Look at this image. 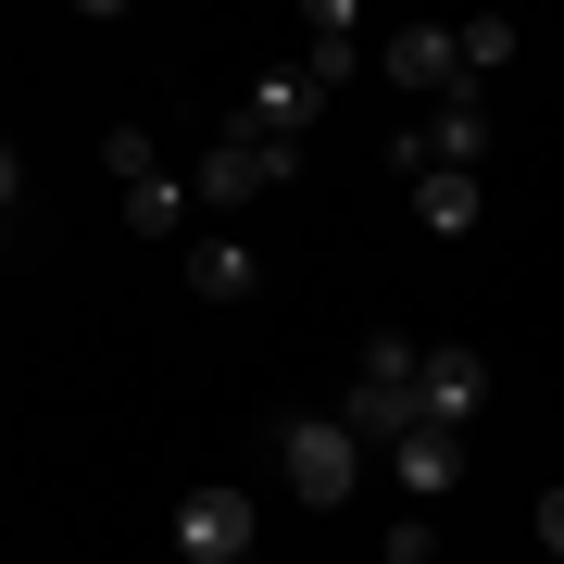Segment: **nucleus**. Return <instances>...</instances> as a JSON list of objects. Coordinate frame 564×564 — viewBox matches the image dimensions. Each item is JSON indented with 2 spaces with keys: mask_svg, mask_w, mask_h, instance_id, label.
<instances>
[{
  "mask_svg": "<svg viewBox=\"0 0 564 564\" xmlns=\"http://www.w3.org/2000/svg\"><path fill=\"white\" fill-rule=\"evenodd\" d=\"M101 163H113L126 226H139V239H176V226H188V202H202V188L163 163V139H151V126H113V139H101Z\"/></svg>",
  "mask_w": 564,
  "mask_h": 564,
  "instance_id": "obj_3",
  "label": "nucleus"
},
{
  "mask_svg": "<svg viewBox=\"0 0 564 564\" xmlns=\"http://www.w3.org/2000/svg\"><path fill=\"white\" fill-rule=\"evenodd\" d=\"M163 564H176V552H163Z\"/></svg>",
  "mask_w": 564,
  "mask_h": 564,
  "instance_id": "obj_17",
  "label": "nucleus"
},
{
  "mask_svg": "<svg viewBox=\"0 0 564 564\" xmlns=\"http://www.w3.org/2000/svg\"><path fill=\"white\" fill-rule=\"evenodd\" d=\"M302 63H314L326 88L364 63V13H351V0H314V13H302Z\"/></svg>",
  "mask_w": 564,
  "mask_h": 564,
  "instance_id": "obj_10",
  "label": "nucleus"
},
{
  "mask_svg": "<svg viewBox=\"0 0 564 564\" xmlns=\"http://www.w3.org/2000/svg\"><path fill=\"white\" fill-rule=\"evenodd\" d=\"M314 113H326V76H314V63H263L251 101H239V126H251V139H276V151H302Z\"/></svg>",
  "mask_w": 564,
  "mask_h": 564,
  "instance_id": "obj_7",
  "label": "nucleus"
},
{
  "mask_svg": "<svg viewBox=\"0 0 564 564\" xmlns=\"http://www.w3.org/2000/svg\"><path fill=\"white\" fill-rule=\"evenodd\" d=\"M289 163H302V151H276V139H251V126H226V139H202L188 188H202L214 214H239V202H263V188H289Z\"/></svg>",
  "mask_w": 564,
  "mask_h": 564,
  "instance_id": "obj_6",
  "label": "nucleus"
},
{
  "mask_svg": "<svg viewBox=\"0 0 564 564\" xmlns=\"http://www.w3.org/2000/svg\"><path fill=\"white\" fill-rule=\"evenodd\" d=\"M389 564H440V514H414V502L389 514Z\"/></svg>",
  "mask_w": 564,
  "mask_h": 564,
  "instance_id": "obj_14",
  "label": "nucleus"
},
{
  "mask_svg": "<svg viewBox=\"0 0 564 564\" xmlns=\"http://www.w3.org/2000/svg\"><path fill=\"white\" fill-rule=\"evenodd\" d=\"M389 477H402V502H414V514H440V502H452V477H464V440H452V426H414V440L389 452Z\"/></svg>",
  "mask_w": 564,
  "mask_h": 564,
  "instance_id": "obj_9",
  "label": "nucleus"
},
{
  "mask_svg": "<svg viewBox=\"0 0 564 564\" xmlns=\"http://www.w3.org/2000/svg\"><path fill=\"white\" fill-rule=\"evenodd\" d=\"M163 552H176V564H251L263 527H251V502H239L226 477H202V489L176 502V527H163Z\"/></svg>",
  "mask_w": 564,
  "mask_h": 564,
  "instance_id": "obj_4",
  "label": "nucleus"
},
{
  "mask_svg": "<svg viewBox=\"0 0 564 564\" xmlns=\"http://www.w3.org/2000/svg\"><path fill=\"white\" fill-rule=\"evenodd\" d=\"M377 76H389V88H414L426 113L477 88V76H464V25H389V39H377Z\"/></svg>",
  "mask_w": 564,
  "mask_h": 564,
  "instance_id": "obj_5",
  "label": "nucleus"
},
{
  "mask_svg": "<svg viewBox=\"0 0 564 564\" xmlns=\"http://www.w3.org/2000/svg\"><path fill=\"white\" fill-rule=\"evenodd\" d=\"M414 214L440 226V239H464V226L489 214V188H477V176H452V163H440V176H414Z\"/></svg>",
  "mask_w": 564,
  "mask_h": 564,
  "instance_id": "obj_12",
  "label": "nucleus"
},
{
  "mask_svg": "<svg viewBox=\"0 0 564 564\" xmlns=\"http://www.w3.org/2000/svg\"><path fill=\"white\" fill-rule=\"evenodd\" d=\"M514 51H527V39H514V13H464V76H477V88L502 76Z\"/></svg>",
  "mask_w": 564,
  "mask_h": 564,
  "instance_id": "obj_13",
  "label": "nucleus"
},
{
  "mask_svg": "<svg viewBox=\"0 0 564 564\" xmlns=\"http://www.w3.org/2000/svg\"><path fill=\"white\" fill-rule=\"evenodd\" d=\"M276 477H289V502L339 514L351 489H364V440H351L339 414H289V426H276Z\"/></svg>",
  "mask_w": 564,
  "mask_h": 564,
  "instance_id": "obj_2",
  "label": "nucleus"
},
{
  "mask_svg": "<svg viewBox=\"0 0 564 564\" xmlns=\"http://www.w3.org/2000/svg\"><path fill=\"white\" fill-rule=\"evenodd\" d=\"M188 289H202V302H251V289H263L251 239H188Z\"/></svg>",
  "mask_w": 564,
  "mask_h": 564,
  "instance_id": "obj_11",
  "label": "nucleus"
},
{
  "mask_svg": "<svg viewBox=\"0 0 564 564\" xmlns=\"http://www.w3.org/2000/svg\"><path fill=\"white\" fill-rule=\"evenodd\" d=\"M527 527H540V552L564 564V489H540V514H527Z\"/></svg>",
  "mask_w": 564,
  "mask_h": 564,
  "instance_id": "obj_15",
  "label": "nucleus"
},
{
  "mask_svg": "<svg viewBox=\"0 0 564 564\" xmlns=\"http://www.w3.org/2000/svg\"><path fill=\"white\" fill-rule=\"evenodd\" d=\"M414 377H426V339H414V326H377L364 364H351V389H339V426H351V440H377V452H402L414 426H426Z\"/></svg>",
  "mask_w": 564,
  "mask_h": 564,
  "instance_id": "obj_1",
  "label": "nucleus"
},
{
  "mask_svg": "<svg viewBox=\"0 0 564 564\" xmlns=\"http://www.w3.org/2000/svg\"><path fill=\"white\" fill-rule=\"evenodd\" d=\"M251 564H276V552H251Z\"/></svg>",
  "mask_w": 564,
  "mask_h": 564,
  "instance_id": "obj_16",
  "label": "nucleus"
},
{
  "mask_svg": "<svg viewBox=\"0 0 564 564\" xmlns=\"http://www.w3.org/2000/svg\"><path fill=\"white\" fill-rule=\"evenodd\" d=\"M414 402H426V426H452V440H464V426L489 414V351H477V339H426Z\"/></svg>",
  "mask_w": 564,
  "mask_h": 564,
  "instance_id": "obj_8",
  "label": "nucleus"
}]
</instances>
